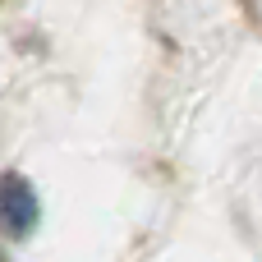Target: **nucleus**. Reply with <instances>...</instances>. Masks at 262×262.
Listing matches in <instances>:
<instances>
[{
	"instance_id": "f257e3e1",
	"label": "nucleus",
	"mask_w": 262,
	"mask_h": 262,
	"mask_svg": "<svg viewBox=\"0 0 262 262\" xmlns=\"http://www.w3.org/2000/svg\"><path fill=\"white\" fill-rule=\"evenodd\" d=\"M41 221V203H37V189L28 175L18 170H5L0 175V230L9 239H28Z\"/></svg>"
}]
</instances>
